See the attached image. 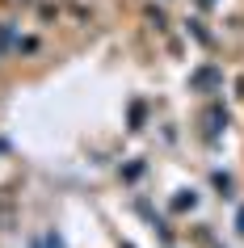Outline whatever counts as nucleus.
Instances as JSON below:
<instances>
[{
	"label": "nucleus",
	"instance_id": "f257e3e1",
	"mask_svg": "<svg viewBox=\"0 0 244 248\" xmlns=\"http://www.w3.org/2000/svg\"><path fill=\"white\" fill-rule=\"evenodd\" d=\"M47 244H51V248H64V240H59V235L51 232V235H47Z\"/></svg>",
	"mask_w": 244,
	"mask_h": 248
},
{
	"label": "nucleus",
	"instance_id": "f03ea898",
	"mask_svg": "<svg viewBox=\"0 0 244 248\" xmlns=\"http://www.w3.org/2000/svg\"><path fill=\"white\" fill-rule=\"evenodd\" d=\"M240 235H244V210H240Z\"/></svg>",
	"mask_w": 244,
	"mask_h": 248
}]
</instances>
